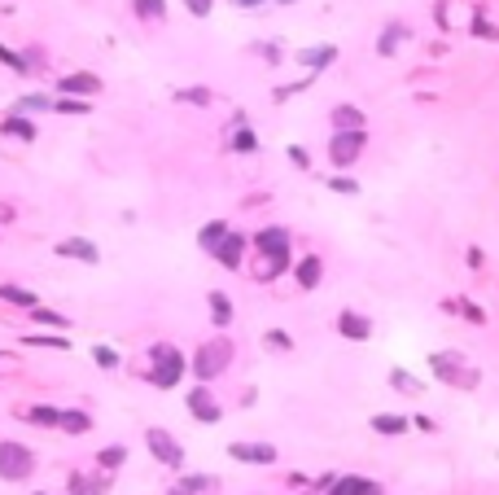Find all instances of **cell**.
<instances>
[{
  "instance_id": "836d02e7",
  "label": "cell",
  "mask_w": 499,
  "mask_h": 495,
  "mask_svg": "<svg viewBox=\"0 0 499 495\" xmlns=\"http://www.w3.org/2000/svg\"><path fill=\"white\" fill-rule=\"evenodd\" d=\"M97 460H101V469H119V464L127 460V447H105Z\"/></svg>"
},
{
  "instance_id": "ab89813d",
  "label": "cell",
  "mask_w": 499,
  "mask_h": 495,
  "mask_svg": "<svg viewBox=\"0 0 499 495\" xmlns=\"http://www.w3.org/2000/svg\"><path fill=\"white\" fill-rule=\"evenodd\" d=\"M184 5H189L193 18H206V13H210V0H184Z\"/></svg>"
},
{
  "instance_id": "d6986e66",
  "label": "cell",
  "mask_w": 499,
  "mask_h": 495,
  "mask_svg": "<svg viewBox=\"0 0 499 495\" xmlns=\"http://www.w3.org/2000/svg\"><path fill=\"white\" fill-rule=\"evenodd\" d=\"M320 276H324V263L315 254H307L302 263H298V285L302 290H315V285H320Z\"/></svg>"
},
{
  "instance_id": "f6af8a7d",
  "label": "cell",
  "mask_w": 499,
  "mask_h": 495,
  "mask_svg": "<svg viewBox=\"0 0 499 495\" xmlns=\"http://www.w3.org/2000/svg\"><path fill=\"white\" fill-rule=\"evenodd\" d=\"M285 5H294V0H285Z\"/></svg>"
},
{
  "instance_id": "f1b7e54d",
  "label": "cell",
  "mask_w": 499,
  "mask_h": 495,
  "mask_svg": "<svg viewBox=\"0 0 499 495\" xmlns=\"http://www.w3.org/2000/svg\"><path fill=\"white\" fill-rule=\"evenodd\" d=\"M31 316H35V325H53V329H66L70 325L66 316H57V311H48V307H31Z\"/></svg>"
},
{
  "instance_id": "2e32d148",
  "label": "cell",
  "mask_w": 499,
  "mask_h": 495,
  "mask_svg": "<svg viewBox=\"0 0 499 495\" xmlns=\"http://www.w3.org/2000/svg\"><path fill=\"white\" fill-rule=\"evenodd\" d=\"M407 36H412V31L403 27V22H390V27L381 31V44H377V48H381V58H394V53H399V44H403Z\"/></svg>"
},
{
  "instance_id": "f35d334b",
  "label": "cell",
  "mask_w": 499,
  "mask_h": 495,
  "mask_svg": "<svg viewBox=\"0 0 499 495\" xmlns=\"http://www.w3.org/2000/svg\"><path fill=\"white\" fill-rule=\"evenodd\" d=\"M460 311H464V320H473V325H482L486 316H482V307H473V303H456Z\"/></svg>"
},
{
  "instance_id": "484cf974",
  "label": "cell",
  "mask_w": 499,
  "mask_h": 495,
  "mask_svg": "<svg viewBox=\"0 0 499 495\" xmlns=\"http://www.w3.org/2000/svg\"><path fill=\"white\" fill-rule=\"evenodd\" d=\"M48 110H62V114H88L92 106H88V101H79V97H70V92H66L62 101H53Z\"/></svg>"
},
{
  "instance_id": "6da1fadb",
  "label": "cell",
  "mask_w": 499,
  "mask_h": 495,
  "mask_svg": "<svg viewBox=\"0 0 499 495\" xmlns=\"http://www.w3.org/2000/svg\"><path fill=\"white\" fill-rule=\"evenodd\" d=\"M254 250H258V263H254L258 281H276L289 268V232L285 228H263L254 237Z\"/></svg>"
},
{
  "instance_id": "5bb4252c",
  "label": "cell",
  "mask_w": 499,
  "mask_h": 495,
  "mask_svg": "<svg viewBox=\"0 0 499 495\" xmlns=\"http://www.w3.org/2000/svg\"><path fill=\"white\" fill-rule=\"evenodd\" d=\"M407 425H412V421H407V416H399V412H377V416H373V430L385 434V438L407 434Z\"/></svg>"
},
{
  "instance_id": "4fadbf2b",
  "label": "cell",
  "mask_w": 499,
  "mask_h": 495,
  "mask_svg": "<svg viewBox=\"0 0 499 495\" xmlns=\"http://www.w3.org/2000/svg\"><path fill=\"white\" fill-rule=\"evenodd\" d=\"M337 491H341V495H385L381 482H373V478H355V474L337 478Z\"/></svg>"
},
{
  "instance_id": "7bdbcfd3",
  "label": "cell",
  "mask_w": 499,
  "mask_h": 495,
  "mask_svg": "<svg viewBox=\"0 0 499 495\" xmlns=\"http://www.w3.org/2000/svg\"><path fill=\"white\" fill-rule=\"evenodd\" d=\"M232 5H241V9H258L263 0H232Z\"/></svg>"
},
{
  "instance_id": "ba28073f",
  "label": "cell",
  "mask_w": 499,
  "mask_h": 495,
  "mask_svg": "<svg viewBox=\"0 0 499 495\" xmlns=\"http://www.w3.org/2000/svg\"><path fill=\"white\" fill-rule=\"evenodd\" d=\"M189 412H193V421H202V425H215L219 416H224V408L215 403V395H210L206 386H193L189 390Z\"/></svg>"
},
{
  "instance_id": "cb8c5ba5",
  "label": "cell",
  "mask_w": 499,
  "mask_h": 495,
  "mask_svg": "<svg viewBox=\"0 0 499 495\" xmlns=\"http://www.w3.org/2000/svg\"><path fill=\"white\" fill-rule=\"evenodd\" d=\"M57 425H62L66 434H88V425H92V421H88V412H62V421H57Z\"/></svg>"
},
{
  "instance_id": "e0dca14e",
  "label": "cell",
  "mask_w": 499,
  "mask_h": 495,
  "mask_svg": "<svg viewBox=\"0 0 499 495\" xmlns=\"http://www.w3.org/2000/svg\"><path fill=\"white\" fill-rule=\"evenodd\" d=\"M206 303H210V320H215L219 329H228V325H232V298H228L224 290H215Z\"/></svg>"
},
{
  "instance_id": "e575fe53",
  "label": "cell",
  "mask_w": 499,
  "mask_h": 495,
  "mask_svg": "<svg viewBox=\"0 0 499 495\" xmlns=\"http://www.w3.org/2000/svg\"><path fill=\"white\" fill-rule=\"evenodd\" d=\"M92 359L101 369H119V351H110V347H92Z\"/></svg>"
},
{
  "instance_id": "30bf717a",
  "label": "cell",
  "mask_w": 499,
  "mask_h": 495,
  "mask_svg": "<svg viewBox=\"0 0 499 495\" xmlns=\"http://www.w3.org/2000/svg\"><path fill=\"white\" fill-rule=\"evenodd\" d=\"M337 333L351 337V342H368V337H373V320L359 316V311H341V316H337Z\"/></svg>"
},
{
  "instance_id": "d4e9b609",
  "label": "cell",
  "mask_w": 499,
  "mask_h": 495,
  "mask_svg": "<svg viewBox=\"0 0 499 495\" xmlns=\"http://www.w3.org/2000/svg\"><path fill=\"white\" fill-rule=\"evenodd\" d=\"M333 127H363V114L355 106H337L333 110Z\"/></svg>"
},
{
  "instance_id": "603a6c76",
  "label": "cell",
  "mask_w": 499,
  "mask_h": 495,
  "mask_svg": "<svg viewBox=\"0 0 499 495\" xmlns=\"http://www.w3.org/2000/svg\"><path fill=\"white\" fill-rule=\"evenodd\" d=\"M0 132H5V136H18V141H35V127L26 123V119H18V114L0 123Z\"/></svg>"
},
{
  "instance_id": "bcb514c9",
  "label": "cell",
  "mask_w": 499,
  "mask_h": 495,
  "mask_svg": "<svg viewBox=\"0 0 499 495\" xmlns=\"http://www.w3.org/2000/svg\"><path fill=\"white\" fill-rule=\"evenodd\" d=\"M35 495H44V491H35Z\"/></svg>"
},
{
  "instance_id": "5b68a950",
  "label": "cell",
  "mask_w": 499,
  "mask_h": 495,
  "mask_svg": "<svg viewBox=\"0 0 499 495\" xmlns=\"http://www.w3.org/2000/svg\"><path fill=\"white\" fill-rule=\"evenodd\" d=\"M149 355H153V369H149V381H153L158 390H171V386H175V381L184 377V355H180L175 347H167V342H163V347H153Z\"/></svg>"
},
{
  "instance_id": "ac0fdd59",
  "label": "cell",
  "mask_w": 499,
  "mask_h": 495,
  "mask_svg": "<svg viewBox=\"0 0 499 495\" xmlns=\"http://www.w3.org/2000/svg\"><path fill=\"white\" fill-rule=\"evenodd\" d=\"M298 62H302V66H311V70H320V66L337 62V48H333V44H320V48H302V53H298Z\"/></svg>"
},
{
  "instance_id": "8d00e7d4",
  "label": "cell",
  "mask_w": 499,
  "mask_h": 495,
  "mask_svg": "<svg viewBox=\"0 0 499 495\" xmlns=\"http://www.w3.org/2000/svg\"><path fill=\"white\" fill-rule=\"evenodd\" d=\"M268 347H276V351H294V342H289V333H280V329H272V333H268Z\"/></svg>"
},
{
  "instance_id": "52a82bcc",
  "label": "cell",
  "mask_w": 499,
  "mask_h": 495,
  "mask_svg": "<svg viewBox=\"0 0 499 495\" xmlns=\"http://www.w3.org/2000/svg\"><path fill=\"white\" fill-rule=\"evenodd\" d=\"M145 442H149L153 460H163L167 469H180V464H184V447H180V442H175L167 430H158V425H153V430L145 434Z\"/></svg>"
},
{
  "instance_id": "277c9868",
  "label": "cell",
  "mask_w": 499,
  "mask_h": 495,
  "mask_svg": "<svg viewBox=\"0 0 499 495\" xmlns=\"http://www.w3.org/2000/svg\"><path fill=\"white\" fill-rule=\"evenodd\" d=\"M368 145V132L363 127H333V141H329V158L333 167H351Z\"/></svg>"
},
{
  "instance_id": "7a4b0ae2",
  "label": "cell",
  "mask_w": 499,
  "mask_h": 495,
  "mask_svg": "<svg viewBox=\"0 0 499 495\" xmlns=\"http://www.w3.org/2000/svg\"><path fill=\"white\" fill-rule=\"evenodd\" d=\"M429 369H434V377H438L442 386H456V390L482 386V373L473 369L460 351H434V355H429Z\"/></svg>"
},
{
  "instance_id": "9c48e42d",
  "label": "cell",
  "mask_w": 499,
  "mask_h": 495,
  "mask_svg": "<svg viewBox=\"0 0 499 495\" xmlns=\"http://www.w3.org/2000/svg\"><path fill=\"white\" fill-rule=\"evenodd\" d=\"M228 456L241 460V464H276L272 442H228Z\"/></svg>"
},
{
  "instance_id": "1f68e13d",
  "label": "cell",
  "mask_w": 499,
  "mask_h": 495,
  "mask_svg": "<svg viewBox=\"0 0 499 495\" xmlns=\"http://www.w3.org/2000/svg\"><path fill=\"white\" fill-rule=\"evenodd\" d=\"M175 101H189V106H210V92H206V88H180Z\"/></svg>"
},
{
  "instance_id": "7c38bea8",
  "label": "cell",
  "mask_w": 499,
  "mask_h": 495,
  "mask_svg": "<svg viewBox=\"0 0 499 495\" xmlns=\"http://www.w3.org/2000/svg\"><path fill=\"white\" fill-rule=\"evenodd\" d=\"M57 254H62V259H79V263H97V259H101V250H97L92 241H84V237L62 241V246H57Z\"/></svg>"
},
{
  "instance_id": "ffe728a7",
  "label": "cell",
  "mask_w": 499,
  "mask_h": 495,
  "mask_svg": "<svg viewBox=\"0 0 499 495\" xmlns=\"http://www.w3.org/2000/svg\"><path fill=\"white\" fill-rule=\"evenodd\" d=\"M97 88H101L97 75H66V80H62V92H84V97H92Z\"/></svg>"
},
{
  "instance_id": "d590c367",
  "label": "cell",
  "mask_w": 499,
  "mask_h": 495,
  "mask_svg": "<svg viewBox=\"0 0 499 495\" xmlns=\"http://www.w3.org/2000/svg\"><path fill=\"white\" fill-rule=\"evenodd\" d=\"M0 62H5V66H13L18 75H26V58H18L13 48H5V44H0Z\"/></svg>"
},
{
  "instance_id": "f546056e",
  "label": "cell",
  "mask_w": 499,
  "mask_h": 495,
  "mask_svg": "<svg viewBox=\"0 0 499 495\" xmlns=\"http://www.w3.org/2000/svg\"><path fill=\"white\" fill-rule=\"evenodd\" d=\"M136 13H141V18H158V22H163V18H167V5H163V0H136Z\"/></svg>"
},
{
  "instance_id": "b9f144b4",
  "label": "cell",
  "mask_w": 499,
  "mask_h": 495,
  "mask_svg": "<svg viewBox=\"0 0 499 495\" xmlns=\"http://www.w3.org/2000/svg\"><path fill=\"white\" fill-rule=\"evenodd\" d=\"M289 163H298V167H307V149H298V145H289Z\"/></svg>"
},
{
  "instance_id": "d6a6232c",
  "label": "cell",
  "mask_w": 499,
  "mask_h": 495,
  "mask_svg": "<svg viewBox=\"0 0 499 495\" xmlns=\"http://www.w3.org/2000/svg\"><path fill=\"white\" fill-rule=\"evenodd\" d=\"M62 412L57 408H31V425H57Z\"/></svg>"
},
{
  "instance_id": "83f0119b",
  "label": "cell",
  "mask_w": 499,
  "mask_h": 495,
  "mask_svg": "<svg viewBox=\"0 0 499 495\" xmlns=\"http://www.w3.org/2000/svg\"><path fill=\"white\" fill-rule=\"evenodd\" d=\"M390 386H394V390H403V395H416V390H420V381H416L412 373H403V369H394V373H390Z\"/></svg>"
},
{
  "instance_id": "3957f363",
  "label": "cell",
  "mask_w": 499,
  "mask_h": 495,
  "mask_svg": "<svg viewBox=\"0 0 499 495\" xmlns=\"http://www.w3.org/2000/svg\"><path fill=\"white\" fill-rule=\"evenodd\" d=\"M228 364H232V342H228V337H215V342H206L193 355V377L197 381H210V377H219Z\"/></svg>"
},
{
  "instance_id": "7402d4cb",
  "label": "cell",
  "mask_w": 499,
  "mask_h": 495,
  "mask_svg": "<svg viewBox=\"0 0 499 495\" xmlns=\"http://www.w3.org/2000/svg\"><path fill=\"white\" fill-rule=\"evenodd\" d=\"M228 149H236V153H254V149H258V136L250 132V127H241V123H236V132H232Z\"/></svg>"
},
{
  "instance_id": "44dd1931",
  "label": "cell",
  "mask_w": 499,
  "mask_h": 495,
  "mask_svg": "<svg viewBox=\"0 0 499 495\" xmlns=\"http://www.w3.org/2000/svg\"><path fill=\"white\" fill-rule=\"evenodd\" d=\"M224 232H228V224H224V219H215V224H206V228L197 232V246H202V250H215V246L224 241Z\"/></svg>"
},
{
  "instance_id": "8fae6325",
  "label": "cell",
  "mask_w": 499,
  "mask_h": 495,
  "mask_svg": "<svg viewBox=\"0 0 499 495\" xmlns=\"http://www.w3.org/2000/svg\"><path fill=\"white\" fill-rule=\"evenodd\" d=\"M241 250H246V237H241V232H232V228H228V232H224V241H219L215 250H210V254H215L224 268H236V263H241Z\"/></svg>"
},
{
  "instance_id": "60d3db41",
  "label": "cell",
  "mask_w": 499,
  "mask_h": 495,
  "mask_svg": "<svg viewBox=\"0 0 499 495\" xmlns=\"http://www.w3.org/2000/svg\"><path fill=\"white\" fill-rule=\"evenodd\" d=\"M329 189H337V193H359L355 180H329Z\"/></svg>"
},
{
  "instance_id": "4316f807",
  "label": "cell",
  "mask_w": 499,
  "mask_h": 495,
  "mask_svg": "<svg viewBox=\"0 0 499 495\" xmlns=\"http://www.w3.org/2000/svg\"><path fill=\"white\" fill-rule=\"evenodd\" d=\"M0 298H5V303H18V307H35V294L18 290V285H0Z\"/></svg>"
},
{
  "instance_id": "4dcf8cb0",
  "label": "cell",
  "mask_w": 499,
  "mask_h": 495,
  "mask_svg": "<svg viewBox=\"0 0 499 495\" xmlns=\"http://www.w3.org/2000/svg\"><path fill=\"white\" fill-rule=\"evenodd\" d=\"M473 36H482V40H499V27H490V22L482 18V9H473Z\"/></svg>"
},
{
  "instance_id": "74e56055",
  "label": "cell",
  "mask_w": 499,
  "mask_h": 495,
  "mask_svg": "<svg viewBox=\"0 0 499 495\" xmlns=\"http://www.w3.org/2000/svg\"><path fill=\"white\" fill-rule=\"evenodd\" d=\"M53 106V101H44V97H22L18 101V110H48Z\"/></svg>"
},
{
  "instance_id": "9a60e30c",
  "label": "cell",
  "mask_w": 499,
  "mask_h": 495,
  "mask_svg": "<svg viewBox=\"0 0 499 495\" xmlns=\"http://www.w3.org/2000/svg\"><path fill=\"white\" fill-rule=\"evenodd\" d=\"M206 491H215V478L210 474H189L171 486V495H206Z\"/></svg>"
},
{
  "instance_id": "ee69618b",
  "label": "cell",
  "mask_w": 499,
  "mask_h": 495,
  "mask_svg": "<svg viewBox=\"0 0 499 495\" xmlns=\"http://www.w3.org/2000/svg\"><path fill=\"white\" fill-rule=\"evenodd\" d=\"M329 495H341V491H337V482H333V491H329Z\"/></svg>"
},
{
  "instance_id": "8992f818",
  "label": "cell",
  "mask_w": 499,
  "mask_h": 495,
  "mask_svg": "<svg viewBox=\"0 0 499 495\" xmlns=\"http://www.w3.org/2000/svg\"><path fill=\"white\" fill-rule=\"evenodd\" d=\"M31 469H35L31 447H22V442H0V478L22 482V478H31Z\"/></svg>"
}]
</instances>
